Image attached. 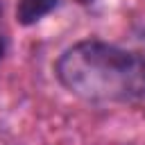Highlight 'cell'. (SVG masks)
<instances>
[{
    "mask_svg": "<svg viewBox=\"0 0 145 145\" xmlns=\"http://www.w3.org/2000/svg\"><path fill=\"white\" fill-rule=\"evenodd\" d=\"M57 82L91 104L136 102L145 97V57L100 39L68 45L52 66Z\"/></svg>",
    "mask_w": 145,
    "mask_h": 145,
    "instance_id": "obj_1",
    "label": "cell"
},
{
    "mask_svg": "<svg viewBox=\"0 0 145 145\" xmlns=\"http://www.w3.org/2000/svg\"><path fill=\"white\" fill-rule=\"evenodd\" d=\"M61 0H18L16 2V23L20 27H32L52 14Z\"/></svg>",
    "mask_w": 145,
    "mask_h": 145,
    "instance_id": "obj_2",
    "label": "cell"
},
{
    "mask_svg": "<svg viewBox=\"0 0 145 145\" xmlns=\"http://www.w3.org/2000/svg\"><path fill=\"white\" fill-rule=\"evenodd\" d=\"M7 50H9V39H7V34H5L2 29H0V61L5 59Z\"/></svg>",
    "mask_w": 145,
    "mask_h": 145,
    "instance_id": "obj_3",
    "label": "cell"
},
{
    "mask_svg": "<svg viewBox=\"0 0 145 145\" xmlns=\"http://www.w3.org/2000/svg\"><path fill=\"white\" fill-rule=\"evenodd\" d=\"M0 16H2V0H0Z\"/></svg>",
    "mask_w": 145,
    "mask_h": 145,
    "instance_id": "obj_4",
    "label": "cell"
}]
</instances>
